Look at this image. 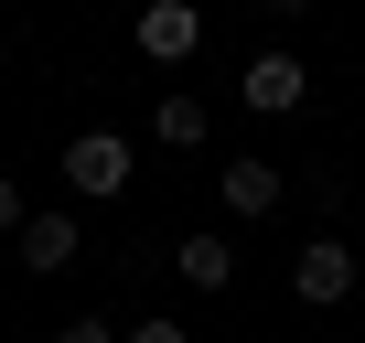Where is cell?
<instances>
[{
	"label": "cell",
	"mask_w": 365,
	"mask_h": 343,
	"mask_svg": "<svg viewBox=\"0 0 365 343\" xmlns=\"http://www.w3.org/2000/svg\"><path fill=\"white\" fill-rule=\"evenodd\" d=\"M65 194L76 204H118L129 194V139L118 129H76L65 139Z\"/></svg>",
	"instance_id": "6da1fadb"
},
{
	"label": "cell",
	"mask_w": 365,
	"mask_h": 343,
	"mask_svg": "<svg viewBox=\"0 0 365 343\" xmlns=\"http://www.w3.org/2000/svg\"><path fill=\"white\" fill-rule=\"evenodd\" d=\"M237 97H247V107H258V118H290V107H301V97H312V65H301V54H279V43H269V54H247V75H237Z\"/></svg>",
	"instance_id": "7a4b0ae2"
},
{
	"label": "cell",
	"mask_w": 365,
	"mask_h": 343,
	"mask_svg": "<svg viewBox=\"0 0 365 343\" xmlns=\"http://www.w3.org/2000/svg\"><path fill=\"white\" fill-rule=\"evenodd\" d=\"M354 279H365V268H354V247H344V236H312V247L290 258V290H301L312 311H333V300H354Z\"/></svg>",
	"instance_id": "3957f363"
},
{
	"label": "cell",
	"mask_w": 365,
	"mask_h": 343,
	"mask_svg": "<svg viewBox=\"0 0 365 343\" xmlns=\"http://www.w3.org/2000/svg\"><path fill=\"white\" fill-rule=\"evenodd\" d=\"M140 54L150 65H194L205 54V11H194V0H150V11H140Z\"/></svg>",
	"instance_id": "277c9868"
},
{
	"label": "cell",
	"mask_w": 365,
	"mask_h": 343,
	"mask_svg": "<svg viewBox=\"0 0 365 343\" xmlns=\"http://www.w3.org/2000/svg\"><path fill=\"white\" fill-rule=\"evenodd\" d=\"M76 258H86V226H76V215H33V226H22V268H33V279H65Z\"/></svg>",
	"instance_id": "5b68a950"
},
{
	"label": "cell",
	"mask_w": 365,
	"mask_h": 343,
	"mask_svg": "<svg viewBox=\"0 0 365 343\" xmlns=\"http://www.w3.org/2000/svg\"><path fill=\"white\" fill-rule=\"evenodd\" d=\"M215 194H226V215H247V226H258V215H279L290 172H269V161H226V172H215Z\"/></svg>",
	"instance_id": "8992f818"
},
{
	"label": "cell",
	"mask_w": 365,
	"mask_h": 343,
	"mask_svg": "<svg viewBox=\"0 0 365 343\" xmlns=\"http://www.w3.org/2000/svg\"><path fill=\"white\" fill-rule=\"evenodd\" d=\"M150 139H161V150H205V139H215V107L172 86V97H150Z\"/></svg>",
	"instance_id": "52a82bcc"
},
{
	"label": "cell",
	"mask_w": 365,
	"mask_h": 343,
	"mask_svg": "<svg viewBox=\"0 0 365 343\" xmlns=\"http://www.w3.org/2000/svg\"><path fill=\"white\" fill-rule=\"evenodd\" d=\"M172 268H182V279H194V290H226V279H237V247H226L215 226H194V236H182V247H172Z\"/></svg>",
	"instance_id": "ba28073f"
},
{
	"label": "cell",
	"mask_w": 365,
	"mask_h": 343,
	"mask_svg": "<svg viewBox=\"0 0 365 343\" xmlns=\"http://www.w3.org/2000/svg\"><path fill=\"white\" fill-rule=\"evenodd\" d=\"M118 343H194V332H182V322H172V311H150V322H129V332H118Z\"/></svg>",
	"instance_id": "9c48e42d"
},
{
	"label": "cell",
	"mask_w": 365,
	"mask_h": 343,
	"mask_svg": "<svg viewBox=\"0 0 365 343\" xmlns=\"http://www.w3.org/2000/svg\"><path fill=\"white\" fill-rule=\"evenodd\" d=\"M54 343H118V322H108V311H76V322H65Z\"/></svg>",
	"instance_id": "30bf717a"
},
{
	"label": "cell",
	"mask_w": 365,
	"mask_h": 343,
	"mask_svg": "<svg viewBox=\"0 0 365 343\" xmlns=\"http://www.w3.org/2000/svg\"><path fill=\"white\" fill-rule=\"evenodd\" d=\"M33 226V204H22V183H11V172H0V236H22Z\"/></svg>",
	"instance_id": "8fae6325"
},
{
	"label": "cell",
	"mask_w": 365,
	"mask_h": 343,
	"mask_svg": "<svg viewBox=\"0 0 365 343\" xmlns=\"http://www.w3.org/2000/svg\"><path fill=\"white\" fill-rule=\"evenodd\" d=\"M354 268H365V247H354Z\"/></svg>",
	"instance_id": "7c38bea8"
}]
</instances>
